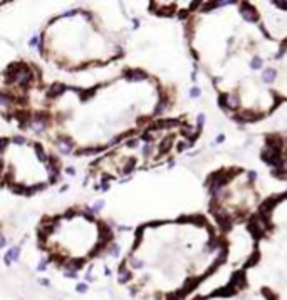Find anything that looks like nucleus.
Returning <instances> with one entry per match:
<instances>
[{
    "label": "nucleus",
    "instance_id": "obj_36",
    "mask_svg": "<svg viewBox=\"0 0 287 300\" xmlns=\"http://www.w3.org/2000/svg\"><path fill=\"white\" fill-rule=\"evenodd\" d=\"M5 148H7V139L4 138V139H2V149L5 151Z\"/></svg>",
    "mask_w": 287,
    "mask_h": 300
},
{
    "label": "nucleus",
    "instance_id": "obj_25",
    "mask_svg": "<svg viewBox=\"0 0 287 300\" xmlns=\"http://www.w3.org/2000/svg\"><path fill=\"white\" fill-rule=\"evenodd\" d=\"M12 141H14L15 144H24V143H25V139H24L22 136H14V138H12Z\"/></svg>",
    "mask_w": 287,
    "mask_h": 300
},
{
    "label": "nucleus",
    "instance_id": "obj_33",
    "mask_svg": "<svg viewBox=\"0 0 287 300\" xmlns=\"http://www.w3.org/2000/svg\"><path fill=\"white\" fill-rule=\"evenodd\" d=\"M128 146L129 148H138V141H128Z\"/></svg>",
    "mask_w": 287,
    "mask_h": 300
},
{
    "label": "nucleus",
    "instance_id": "obj_22",
    "mask_svg": "<svg viewBox=\"0 0 287 300\" xmlns=\"http://www.w3.org/2000/svg\"><path fill=\"white\" fill-rule=\"evenodd\" d=\"M272 176H275V178H287V171H284L282 168H275V169H272Z\"/></svg>",
    "mask_w": 287,
    "mask_h": 300
},
{
    "label": "nucleus",
    "instance_id": "obj_18",
    "mask_svg": "<svg viewBox=\"0 0 287 300\" xmlns=\"http://www.w3.org/2000/svg\"><path fill=\"white\" fill-rule=\"evenodd\" d=\"M34 148H35L37 158H39L40 161H44V163H46V161H47V156H46V153H44V149H42V146L39 144V143H35V144H34Z\"/></svg>",
    "mask_w": 287,
    "mask_h": 300
},
{
    "label": "nucleus",
    "instance_id": "obj_13",
    "mask_svg": "<svg viewBox=\"0 0 287 300\" xmlns=\"http://www.w3.org/2000/svg\"><path fill=\"white\" fill-rule=\"evenodd\" d=\"M262 79H264L265 82H272V81L275 79V69H267L265 72H264V76H262Z\"/></svg>",
    "mask_w": 287,
    "mask_h": 300
},
{
    "label": "nucleus",
    "instance_id": "obj_8",
    "mask_svg": "<svg viewBox=\"0 0 287 300\" xmlns=\"http://www.w3.org/2000/svg\"><path fill=\"white\" fill-rule=\"evenodd\" d=\"M178 221H188V223H193V225H197V226H203L205 223V218L202 216V215H190V216H180L178 218Z\"/></svg>",
    "mask_w": 287,
    "mask_h": 300
},
{
    "label": "nucleus",
    "instance_id": "obj_31",
    "mask_svg": "<svg viewBox=\"0 0 287 300\" xmlns=\"http://www.w3.org/2000/svg\"><path fill=\"white\" fill-rule=\"evenodd\" d=\"M74 213H76L74 210H69V211L64 213V216H66V218H72V216H74Z\"/></svg>",
    "mask_w": 287,
    "mask_h": 300
},
{
    "label": "nucleus",
    "instance_id": "obj_10",
    "mask_svg": "<svg viewBox=\"0 0 287 300\" xmlns=\"http://www.w3.org/2000/svg\"><path fill=\"white\" fill-rule=\"evenodd\" d=\"M66 86L64 84H52L51 87H49V91H47V96L49 97H59L61 94H64V91H66Z\"/></svg>",
    "mask_w": 287,
    "mask_h": 300
},
{
    "label": "nucleus",
    "instance_id": "obj_34",
    "mask_svg": "<svg viewBox=\"0 0 287 300\" xmlns=\"http://www.w3.org/2000/svg\"><path fill=\"white\" fill-rule=\"evenodd\" d=\"M203 123H205V116H203V114H200V116H198V124L202 126Z\"/></svg>",
    "mask_w": 287,
    "mask_h": 300
},
{
    "label": "nucleus",
    "instance_id": "obj_6",
    "mask_svg": "<svg viewBox=\"0 0 287 300\" xmlns=\"http://www.w3.org/2000/svg\"><path fill=\"white\" fill-rule=\"evenodd\" d=\"M282 146H284V141L279 134H270L267 136V148H270L274 151H279L282 153Z\"/></svg>",
    "mask_w": 287,
    "mask_h": 300
},
{
    "label": "nucleus",
    "instance_id": "obj_24",
    "mask_svg": "<svg viewBox=\"0 0 287 300\" xmlns=\"http://www.w3.org/2000/svg\"><path fill=\"white\" fill-rule=\"evenodd\" d=\"M9 255H10V258L17 260V258H19V248H12L10 252H9Z\"/></svg>",
    "mask_w": 287,
    "mask_h": 300
},
{
    "label": "nucleus",
    "instance_id": "obj_12",
    "mask_svg": "<svg viewBox=\"0 0 287 300\" xmlns=\"http://www.w3.org/2000/svg\"><path fill=\"white\" fill-rule=\"evenodd\" d=\"M171 146H173V141H171V138H168V139H165V141H163V144H160V154H166L168 151L171 149Z\"/></svg>",
    "mask_w": 287,
    "mask_h": 300
},
{
    "label": "nucleus",
    "instance_id": "obj_26",
    "mask_svg": "<svg viewBox=\"0 0 287 300\" xmlns=\"http://www.w3.org/2000/svg\"><path fill=\"white\" fill-rule=\"evenodd\" d=\"M190 96H192V97H198V96H200V89L198 87H193V89H192V92H190Z\"/></svg>",
    "mask_w": 287,
    "mask_h": 300
},
{
    "label": "nucleus",
    "instance_id": "obj_9",
    "mask_svg": "<svg viewBox=\"0 0 287 300\" xmlns=\"http://www.w3.org/2000/svg\"><path fill=\"white\" fill-rule=\"evenodd\" d=\"M124 77L131 79V81H143V79H146V74L143 71H138V69H126Z\"/></svg>",
    "mask_w": 287,
    "mask_h": 300
},
{
    "label": "nucleus",
    "instance_id": "obj_17",
    "mask_svg": "<svg viewBox=\"0 0 287 300\" xmlns=\"http://www.w3.org/2000/svg\"><path fill=\"white\" fill-rule=\"evenodd\" d=\"M10 190L15 193V195H25L27 193V186H24V185H15V183L10 186Z\"/></svg>",
    "mask_w": 287,
    "mask_h": 300
},
{
    "label": "nucleus",
    "instance_id": "obj_38",
    "mask_svg": "<svg viewBox=\"0 0 287 300\" xmlns=\"http://www.w3.org/2000/svg\"><path fill=\"white\" fill-rule=\"evenodd\" d=\"M223 139H225V138H223V136H222V134H220L218 138H217V143H222V141H223Z\"/></svg>",
    "mask_w": 287,
    "mask_h": 300
},
{
    "label": "nucleus",
    "instance_id": "obj_14",
    "mask_svg": "<svg viewBox=\"0 0 287 300\" xmlns=\"http://www.w3.org/2000/svg\"><path fill=\"white\" fill-rule=\"evenodd\" d=\"M227 107L228 109L239 107V97H237V96H228V99H227Z\"/></svg>",
    "mask_w": 287,
    "mask_h": 300
},
{
    "label": "nucleus",
    "instance_id": "obj_29",
    "mask_svg": "<svg viewBox=\"0 0 287 300\" xmlns=\"http://www.w3.org/2000/svg\"><path fill=\"white\" fill-rule=\"evenodd\" d=\"M178 17H180V19H187V17H188V10H181V12H178Z\"/></svg>",
    "mask_w": 287,
    "mask_h": 300
},
{
    "label": "nucleus",
    "instance_id": "obj_5",
    "mask_svg": "<svg viewBox=\"0 0 287 300\" xmlns=\"http://www.w3.org/2000/svg\"><path fill=\"white\" fill-rule=\"evenodd\" d=\"M234 119L237 121V123H254V121L262 119V116L260 114H254V112H250V111H244L242 114L234 116Z\"/></svg>",
    "mask_w": 287,
    "mask_h": 300
},
{
    "label": "nucleus",
    "instance_id": "obj_16",
    "mask_svg": "<svg viewBox=\"0 0 287 300\" xmlns=\"http://www.w3.org/2000/svg\"><path fill=\"white\" fill-rule=\"evenodd\" d=\"M134 166H136V159H134V158H131V159H128V163H126V164H124V168H123V173H124V175L131 173V171L134 169Z\"/></svg>",
    "mask_w": 287,
    "mask_h": 300
},
{
    "label": "nucleus",
    "instance_id": "obj_19",
    "mask_svg": "<svg viewBox=\"0 0 287 300\" xmlns=\"http://www.w3.org/2000/svg\"><path fill=\"white\" fill-rule=\"evenodd\" d=\"M94 94H96V87H91V89H87V91H84V92H81V101H87Z\"/></svg>",
    "mask_w": 287,
    "mask_h": 300
},
{
    "label": "nucleus",
    "instance_id": "obj_2",
    "mask_svg": "<svg viewBox=\"0 0 287 300\" xmlns=\"http://www.w3.org/2000/svg\"><path fill=\"white\" fill-rule=\"evenodd\" d=\"M32 79H34V74H32L30 67L29 66H24V69L20 71V74L17 76L15 84H19L20 87H29L32 84Z\"/></svg>",
    "mask_w": 287,
    "mask_h": 300
},
{
    "label": "nucleus",
    "instance_id": "obj_21",
    "mask_svg": "<svg viewBox=\"0 0 287 300\" xmlns=\"http://www.w3.org/2000/svg\"><path fill=\"white\" fill-rule=\"evenodd\" d=\"M101 151V148H87V149H79L77 151V154L81 156V154H96V153H99Z\"/></svg>",
    "mask_w": 287,
    "mask_h": 300
},
{
    "label": "nucleus",
    "instance_id": "obj_20",
    "mask_svg": "<svg viewBox=\"0 0 287 300\" xmlns=\"http://www.w3.org/2000/svg\"><path fill=\"white\" fill-rule=\"evenodd\" d=\"M46 186H47V185H34L32 188H27V193H25V195H27V196H32L35 191H39V190H44Z\"/></svg>",
    "mask_w": 287,
    "mask_h": 300
},
{
    "label": "nucleus",
    "instance_id": "obj_28",
    "mask_svg": "<svg viewBox=\"0 0 287 300\" xmlns=\"http://www.w3.org/2000/svg\"><path fill=\"white\" fill-rule=\"evenodd\" d=\"M109 252H111V255H113V257H116V255H118V245H113Z\"/></svg>",
    "mask_w": 287,
    "mask_h": 300
},
{
    "label": "nucleus",
    "instance_id": "obj_1",
    "mask_svg": "<svg viewBox=\"0 0 287 300\" xmlns=\"http://www.w3.org/2000/svg\"><path fill=\"white\" fill-rule=\"evenodd\" d=\"M284 198H287V193H284V195H277V196H270L267 198L265 201L260 205V208H259V215H260L265 221H270V215L272 211H274V208H275V205L280 200H284Z\"/></svg>",
    "mask_w": 287,
    "mask_h": 300
},
{
    "label": "nucleus",
    "instance_id": "obj_35",
    "mask_svg": "<svg viewBox=\"0 0 287 300\" xmlns=\"http://www.w3.org/2000/svg\"><path fill=\"white\" fill-rule=\"evenodd\" d=\"M249 178H250V181H252V180H255L257 178V175L254 173V171H250V173H249Z\"/></svg>",
    "mask_w": 287,
    "mask_h": 300
},
{
    "label": "nucleus",
    "instance_id": "obj_11",
    "mask_svg": "<svg viewBox=\"0 0 287 300\" xmlns=\"http://www.w3.org/2000/svg\"><path fill=\"white\" fill-rule=\"evenodd\" d=\"M260 260V252L259 250H255L254 253L250 255V258L245 262V265H244V270H247V268H250V267H254V265H257V262Z\"/></svg>",
    "mask_w": 287,
    "mask_h": 300
},
{
    "label": "nucleus",
    "instance_id": "obj_3",
    "mask_svg": "<svg viewBox=\"0 0 287 300\" xmlns=\"http://www.w3.org/2000/svg\"><path fill=\"white\" fill-rule=\"evenodd\" d=\"M212 213H213L215 220L218 221L220 228H223V230H228L230 226H232V218L227 215V211H223L222 208H217V210H212Z\"/></svg>",
    "mask_w": 287,
    "mask_h": 300
},
{
    "label": "nucleus",
    "instance_id": "obj_7",
    "mask_svg": "<svg viewBox=\"0 0 287 300\" xmlns=\"http://www.w3.org/2000/svg\"><path fill=\"white\" fill-rule=\"evenodd\" d=\"M98 231H99V240H103V242H111L113 240V231L104 221L98 223Z\"/></svg>",
    "mask_w": 287,
    "mask_h": 300
},
{
    "label": "nucleus",
    "instance_id": "obj_30",
    "mask_svg": "<svg viewBox=\"0 0 287 300\" xmlns=\"http://www.w3.org/2000/svg\"><path fill=\"white\" fill-rule=\"evenodd\" d=\"M35 44H39V37H32L29 40V45H35Z\"/></svg>",
    "mask_w": 287,
    "mask_h": 300
},
{
    "label": "nucleus",
    "instance_id": "obj_27",
    "mask_svg": "<svg viewBox=\"0 0 287 300\" xmlns=\"http://www.w3.org/2000/svg\"><path fill=\"white\" fill-rule=\"evenodd\" d=\"M143 151H145V154H146V156H150V154H151V153H153V148H151V146H150V144H146V146H145V149H143Z\"/></svg>",
    "mask_w": 287,
    "mask_h": 300
},
{
    "label": "nucleus",
    "instance_id": "obj_4",
    "mask_svg": "<svg viewBox=\"0 0 287 300\" xmlns=\"http://www.w3.org/2000/svg\"><path fill=\"white\" fill-rule=\"evenodd\" d=\"M240 14H242V17H244L247 22H257V20H259V14H257V10H255V9H252L249 4H242Z\"/></svg>",
    "mask_w": 287,
    "mask_h": 300
},
{
    "label": "nucleus",
    "instance_id": "obj_37",
    "mask_svg": "<svg viewBox=\"0 0 287 300\" xmlns=\"http://www.w3.org/2000/svg\"><path fill=\"white\" fill-rule=\"evenodd\" d=\"M69 173V175H74V173H76V171H74V168H67V169H66Z\"/></svg>",
    "mask_w": 287,
    "mask_h": 300
},
{
    "label": "nucleus",
    "instance_id": "obj_23",
    "mask_svg": "<svg viewBox=\"0 0 287 300\" xmlns=\"http://www.w3.org/2000/svg\"><path fill=\"white\" fill-rule=\"evenodd\" d=\"M252 69H260L262 67V59L260 57H255V59H254V61H252Z\"/></svg>",
    "mask_w": 287,
    "mask_h": 300
},
{
    "label": "nucleus",
    "instance_id": "obj_32",
    "mask_svg": "<svg viewBox=\"0 0 287 300\" xmlns=\"http://www.w3.org/2000/svg\"><path fill=\"white\" fill-rule=\"evenodd\" d=\"M101 206H103V201H98V203H96V205L93 206V211H98V210H99Z\"/></svg>",
    "mask_w": 287,
    "mask_h": 300
},
{
    "label": "nucleus",
    "instance_id": "obj_15",
    "mask_svg": "<svg viewBox=\"0 0 287 300\" xmlns=\"http://www.w3.org/2000/svg\"><path fill=\"white\" fill-rule=\"evenodd\" d=\"M155 14H158V15H161V17H171L173 14H175V9H173V7H165L161 10H156Z\"/></svg>",
    "mask_w": 287,
    "mask_h": 300
}]
</instances>
